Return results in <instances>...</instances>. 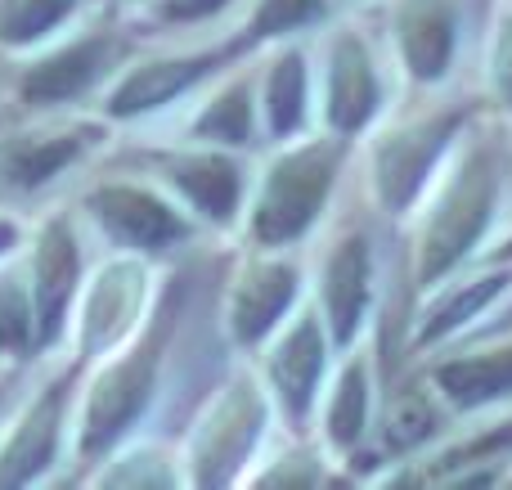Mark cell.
Masks as SVG:
<instances>
[{
	"label": "cell",
	"instance_id": "obj_1",
	"mask_svg": "<svg viewBox=\"0 0 512 490\" xmlns=\"http://www.w3.org/2000/svg\"><path fill=\"white\" fill-rule=\"evenodd\" d=\"M333 171H337V153L328 144L283 158L274 167L270 185H265L261 207H256V239L270 243V248L297 239L319 216V207H324Z\"/></svg>",
	"mask_w": 512,
	"mask_h": 490
},
{
	"label": "cell",
	"instance_id": "obj_2",
	"mask_svg": "<svg viewBox=\"0 0 512 490\" xmlns=\"http://www.w3.org/2000/svg\"><path fill=\"white\" fill-rule=\"evenodd\" d=\"M490 207H495V176L486 167H468V176L454 185L450 203L441 207V216L432 221L423 243V284L441 279L463 252L477 243V234L486 230L490 221Z\"/></svg>",
	"mask_w": 512,
	"mask_h": 490
},
{
	"label": "cell",
	"instance_id": "obj_3",
	"mask_svg": "<svg viewBox=\"0 0 512 490\" xmlns=\"http://www.w3.org/2000/svg\"><path fill=\"white\" fill-rule=\"evenodd\" d=\"M153 369H158V338L144 342L131 360H122V365L99 383L95 401H90V414H86V437H81V450H86V455L113 446V441L135 423V414L149 405Z\"/></svg>",
	"mask_w": 512,
	"mask_h": 490
},
{
	"label": "cell",
	"instance_id": "obj_4",
	"mask_svg": "<svg viewBox=\"0 0 512 490\" xmlns=\"http://www.w3.org/2000/svg\"><path fill=\"white\" fill-rule=\"evenodd\" d=\"M90 212H95L117 239L135 243V248H167V243L185 239V221H180L171 207H162L153 194H144V189L108 185L90 198Z\"/></svg>",
	"mask_w": 512,
	"mask_h": 490
},
{
	"label": "cell",
	"instance_id": "obj_5",
	"mask_svg": "<svg viewBox=\"0 0 512 490\" xmlns=\"http://www.w3.org/2000/svg\"><path fill=\"white\" fill-rule=\"evenodd\" d=\"M454 126H459V113L441 117V122L423 126V131H414V135H396L391 144H382V153H378V194L391 212L409 207V198L418 194L423 176L432 171L436 153L450 144Z\"/></svg>",
	"mask_w": 512,
	"mask_h": 490
},
{
	"label": "cell",
	"instance_id": "obj_6",
	"mask_svg": "<svg viewBox=\"0 0 512 490\" xmlns=\"http://www.w3.org/2000/svg\"><path fill=\"white\" fill-rule=\"evenodd\" d=\"M77 288V243L63 221H54L36 252V342H54Z\"/></svg>",
	"mask_w": 512,
	"mask_h": 490
},
{
	"label": "cell",
	"instance_id": "obj_7",
	"mask_svg": "<svg viewBox=\"0 0 512 490\" xmlns=\"http://www.w3.org/2000/svg\"><path fill=\"white\" fill-rule=\"evenodd\" d=\"M378 104V86L369 72V54L355 36H342L333 50V72H328V122L342 135L360 131Z\"/></svg>",
	"mask_w": 512,
	"mask_h": 490
},
{
	"label": "cell",
	"instance_id": "obj_8",
	"mask_svg": "<svg viewBox=\"0 0 512 490\" xmlns=\"http://www.w3.org/2000/svg\"><path fill=\"white\" fill-rule=\"evenodd\" d=\"M59 414H63V387H50V392L32 405V414H27L23 428L14 432V441L5 446L0 486H27L50 464L54 446H59Z\"/></svg>",
	"mask_w": 512,
	"mask_h": 490
},
{
	"label": "cell",
	"instance_id": "obj_9",
	"mask_svg": "<svg viewBox=\"0 0 512 490\" xmlns=\"http://www.w3.org/2000/svg\"><path fill=\"white\" fill-rule=\"evenodd\" d=\"M324 302H328V324H333L337 342H351L360 329V315L369 306V248L364 239H346L328 261L324 279Z\"/></svg>",
	"mask_w": 512,
	"mask_h": 490
},
{
	"label": "cell",
	"instance_id": "obj_10",
	"mask_svg": "<svg viewBox=\"0 0 512 490\" xmlns=\"http://www.w3.org/2000/svg\"><path fill=\"white\" fill-rule=\"evenodd\" d=\"M256 428H261V405H256V396L234 392L203 437V482H221V477L248 455V446L256 441Z\"/></svg>",
	"mask_w": 512,
	"mask_h": 490
},
{
	"label": "cell",
	"instance_id": "obj_11",
	"mask_svg": "<svg viewBox=\"0 0 512 490\" xmlns=\"http://www.w3.org/2000/svg\"><path fill=\"white\" fill-rule=\"evenodd\" d=\"M319 369H324V342H319L315 320H301L297 329L288 333L279 351H274V387H279L283 405H288L292 419H301L315 396Z\"/></svg>",
	"mask_w": 512,
	"mask_h": 490
},
{
	"label": "cell",
	"instance_id": "obj_12",
	"mask_svg": "<svg viewBox=\"0 0 512 490\" xmlns=\"http://www.w3.org/2000/svg\"><path fill=\"white\" fill-rule=\"evenodd\" d=\"M400 45H405V63L414 77L432 81L450 68L454 59V18L445 5L423 0V5L409 9L405 27H400Z\"/></svg>",
	"mask_w": 512,
	"mask_h": 490
},
{
	"label": "cell",
	"instance_id": "obj_13",
	"mask_svg": "<svg viewBox=\"0 0 512 490\" xmlns=\"http://www.w3.org/2000/svg\"><path fill=\"white\" fill-rule=\"evenodd\" d=\"M216 59H167V63H149V68L131 72V77L117 86L113 95V113L117 117H131V113H144V108H158L167 104V99H176L185 86H194L198 77H203L207 68H212Z\"/></svg>",
	"mask_w": 512,
	"mask_h": 490
},
{
	"label": "cell",
	"instance_id": "obj_14",
	"mask_svg": "<svg viewBox=\"0 0 512 490\" xmlns=\"http://www.w3.org/2000/svg\"><path fill=\"white\" fill-rule=\"evenodd\" d=\"M104 54H108L104 41H81V45H72V50L45 59L41 68L23 81V99L27 104H59V99L81 95V90L95 81V72L104 68Z\"/></svg>",
	"mask_w": 512,
	"mask_h": 490
},
{
	"label": "cell",
	"instance_id": "obj_15",
	"mask_svg": "<svg viewBox=\"0 0 512 490\" xmlns=\"http://www.w3.org/2000/svg\"><path fill=\"white\" fill-rule=\"evenodd\" d=\"M292 293H297L292 270L274 266V270L252 275L248 284L239 288V297H234V338H239V342H256L283 311H288Z\"/></svg>",
	"mask_w": 512,
	"mask_h": 490
},
{
	"label": "cell",
	"instance_id": "obj_16",
	"mask_svg": "<svg viewBox=\"0 0 512 490\" xmlns=\"http://www.w3.org/2000/svg\"><path fill=\"white\" fill-rule=\"evenodd\" d=\"M171 180H176L189 203H194L198 212H207L212 221H230L234 207H239V167L225 158L180 162V167L171 171Z\"/></svg>",
	"mask_w": 512,
	"mask_h": 490
},
{
	"label": "cell",
	"instance_id": "obj_17",
	"mask_svg": "<svg viewBox=\"0 0 512 490\" xmlns=\"http://www.w3.org/2000/svg\"><path fill=\"white\" fill-rule=\"evenodd\" d=\"M436 383L454 405H481L512 392V351H495L481 360H454L436 369Z\"/></svg>",
	"mask_w": 512,
	"mask_h": 490
},
{
	"label": "cell",
	"instance_id": "obj_18",
	"mask_svg": "<svg viewBox=\"0 0 512 490\" xmlns=\"http://www.w3.org/2000/svg\"><path fill=\"white\" fill-rule=\"evenodd\" d=\"M81 140H50V144H14V149L0 158V171L14 185H45L54 171H63L77 158Z\"/></svg>",
	"mask_w": 512,
	"mask_h": 490
},
{
	"label": "cell",
	"instance_id": "obj_19",
	"mask_svg": "<svg viewBox=\"0 0 512 490\" xmlns=\"http://www.w3.org/2000/svg\"><path fill=\"white\" fill-rule=\"evenodd\" d=\"M265 108H270V126L288 135L306 113V63L301 54H283L279 68L270 72V90H265Z\"/></svg>",
	"mask_w": 512,
	"mask_h": 490
},
{
	"label": "cell",
	"instance_id": "obj_20",
	"mask_svg": "<svg viewBox=\"0 0 512 490\" xmlns=\"http://www.w3.org/2000/svg\"><path fill=\"white\" fill-rule=\"evenodd\" d=\"M77 0H0V36L14 45L45 36Z\"/></svg>",
	"mask_w": 512,
	"mask_h": 490
},
{
	"label": "cell",
	"instance_id": "obj_21",
	"mask_svg": "<svg viewBox=\"0 0 512 490\" xmlns=\"http://www.w3.org/2000/svg\"><path fill=\"white\" fill-rule=\"evenodd\" d=\"M364 410H369V392H364V369H346L342 387L333 396V410H328V437L337 446H351L364 428Z\"/></svg>",
	"mask_w": 512,
	"mask_h": 490
},
{
	"label": "cell",
	"instance_id": "obj_22",
	"mask_svg": "<svg viewBox=\"0 0 512 490\" xmlns=\"http://www.w3.org/2000/svg\"><path fill=\"white\" fill-rule=\"evenodd\" d=\"M198 135L207 140H225V144H243L252 135V104L248 90H230L221 95L203 117H198Z\"/></svg>",
	"mask_w": 512,
	"mask_h": 490
},
{
	"label": "cell",
	"instance_id": "obj_23",
	"mask_svg": "<svg viewBox=\"0 0 512 490\" xmlns=\"http://www.w3.org/2000/svg\"><path fill=\"white\" fill-rule=\"evenodd\" d=\"M504 284H508V275H490V279H481V284L463 288V293L454 297L450 306H441V311H436V320L423 329V342L441 338V333L459 329L463 320H472V315H481V311H486V306H490V297H499V293H504Z\"/></svg>",
	"mask_w": 512,
	"mask_h": 490
},
{
	"label": "cell",
	"instance_id": "obj_24",
	"mask_svg": "<svg viewBox=\"0 0 512 490\" xmlns=\"http://www.w3.org/2000/svg\"><path fill=\"white\" fill-rule=\"evenodd\" d=\"M319 14H324V0H261V9L252 18V32L274 36V32H288V27L315 23Z\"/></svg>",
	"mask_w": 512,
	"mask_h": 490
},
{
	"label": "cell",
	"instance_id": "obj_25",
	"mask_svg": "<svg viewBox=\"0 0 512 490\" xmlns=\"http://www.w3.org/2000/svg\"><path fill=\"white\" fill-rule=\"evenodd\" d=\"M27 342H36L32 306H27L23 288L9 284L0 288V351H23Z\"/></svg>",
	"mask_w": 512,
	"mask_h": 490
},
{
	"label": "cell",
	"instance_id": "obj_26",
	"mask_svg": "<svg viewBox=\"0 0 512 490\" xmlns=\"http://www.w3.org/2000/svg\"><path fill=\"white\" fill-rule=\"evenodd\" d=\"M432 432V414L423 410V401H400V410H396V419H391V441L396 446H418V441Z\"/></svg>",
	"mask_w": 512,
	"mask_h": 490
},
{
	"label": "cell",
	"instance_id": "obj_27",
	"mask_svg": "<svg viewBox=\"0 0 512 490\" xmlns=\"http://www.w3.org/2000/svg\"><path fill=\"white\" fill-rule=\"evenodd\" d=\"M495 77H499V90H504V99L512 104V23L504 27V36H499V54H495Z\"/></svg>",
	"mask_w": 512,
	"mask_h": 490
},
{
	"label": "cell",
	"instance_id": "obj_28",
	"mask_svg": "<svg viewBox=\"0 0 512 490\" xmlns=\"http://www.w3.org/2000/svg\"><path fill=\"white\" fill-rule=\"evenodd\" d=\"M225 0H167V18H203L216 14Z\"/></svg>",
	"mask_w": 512,
	"mask_h": 490
},
{
	"label": "cell",
	"instance_id": "obj_29",
	"mask_svg": "<svg viewBox=\"0 0 512 490\" xmlns=\"http://www.w3.org/2000/svg\"><path fill=\"white\" fill-rule=\"evenodd\" d=\"M14 239H18V230H14V225H9V221H0V252H5Z\"/></svg>",
	"mask_w": 512,
	"mask_h": 490
},
{
	"label": "cell",
	"instance_id": "obj_30",
	"mask_svg": "<svg viewBox=\"0 0 512 490\" xmlns=\"http://www.w3.org/2000/svg\"><path fill=\"white\" fill-rule=\"evenodd\" d=\"M0 401H5V392H0Z\"/></svg>",
	"mask_w": 512,
	"mask_h": 490
}]
</instances>
